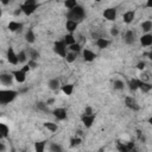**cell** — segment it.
<instances>
[{"label":"cell","instance_id":"b9f144b4","mask_svg":"<svg viewBox=\"0 0 152 152\" xmlns=\"http://www.w3.org/2000/svg\"><path fill=\"white\" fill-rule=\"evenodd\" d=\"M27 64H28V66H30L31 69H36V68H38V65H39L37 61H31V59H28Z\"/></svg>","mask_w":152,"mask_h":152},{"label":"cell","instance_id":"d6986e66","mask_svg":"<svg viewBox=\"0 0 152 152\" xmlns=\"http://www.w3.org/2000/svg\"><path fill=\"white\" fill-rule=\"evenodd\" d=\"M25 40H26L28 44H33V43L36 42V34H34L32 27H28L27 31L25 32Z\"/></svg>","mask_w":152,"mask_h":152},{"label":"cell","instance_id":"9c48e42d","mask_svg":"<svg viewBox=\"0 0 152 152\" xmlns=\"http://www.w3.org/2000/svg\"><path fill=\"white\" fill-rule=\"evenodd\" d=\"M102 15H103V18H104L106 20H108V21H114V20L116 19V10L113 8V7H108V8H106V10L103 11Z\"/></svg>","mask_w":152,"mask_h":152},{"label":"cell","instance_id":"ee69618b","mask_svg":"<svg viewBox=\"0 0 152 152\" xmlns=\"http://www.w3.org/2000/svg\"><path fill=\"white\" fill-rule=\"evenodd\" d=\"M126 145H127V147H128L129 152H131L133 148H135V145H134V142H133V141H127V142H126Z\"/></svg>","mask_w":152,"mask_h":152},{"label":"cell","instance_id":"d6a6232c","mask_svg":"<svg viewBox=\"0 0 152 152\" xmlns=\"http://www.w3.org/2000/svg\"><path fill=\"white\" fill-rule=\"evenodd\" d=\"M113 88H114L115 90H124V89H125V83H124V81H121V80H115V81L113 82Z\"/></svg>","mask_w":152,"mask_h":152},{"label":"cell","instance_id":"7c38bea8","mask_svg":"<svg viewBox=\"0 0 152 152\" xmlns=\"http://www.w3.org/2000/svg\"><path fill=\"white\" fill-rule=\"evenodd\" d=\"M13 80H14V77H13V75L11 72L10 74L4 72V74L0 75V83L2 86H11L13 83Z\"/></svg>","mask_w":152,"mask_h":152},{"label":"cell","instance_id":"7dc6e473","mask_svg":"<svg viewBox=\"0 0 152 152\" xmlns=\"http://www.w3.org/2000/svg\"><path fill=\"white\" fill-rule=\"evenodd\" d=\"M145 6H146L147 8H152V0H147L146 4H145Z\"/></svg>","mask_w":152,"mask_h":152},{"label":"cell","instance_id":"f1b7e54d","mask_svg":"<svg viewBox=\"0 0 152 152\" xmlns=\"http://www.w3.org/2000/svg\"><path fill=\"white\" fill-rule=\"evenodd\" d=\"M128 88L131 91H135L139 89V83H138V78H131L128 81Z\"/></svg>","mask_w":152,"mask_h":152},{"label":"cell","instance_id":"d4e9b609","mask_svg":"<svg viewBox=\"0 0 152 152\" xmlns=\"http://www.w3.org/2000/svg\"><path fill=\"white\" fill-rule=\"evenodd\" d=\"M27 53H28V57H30L31 61H37L38 62V58L40 56V53L38 52V50H36L33 48H30L28 51H27Z\"/></svg>","mask_w":152,"mask_h":152},{"label":"cell","instance_id":"603a6c76","mask_svg":"<svg viewBox=\"0 0 152 152\" xmlns=\"http://www.w3.org/2000/svg\"><path fill=\"white\" fill-rule=\"evenodd\" d=\"M138 83H139V89L142 91V93H148L152 90V84L151 83H147V82H142L138 78Z\"/></svg>","mask_w":152,"mask_h":152},{"label":"cell","instance_id":"f907efd6","mask_svg":"<svg viewBox=\"0 0 152 152\" xmlns=\"http://www.w3.org/2000/svg\"><path fill=\"white\" fill-rule=\"evenodd\" d=\"M146 55H147V57H148L150 59H152V51H150V52H148V53H146Z\"/></svg>","mask_w":152,"mask_h":152},{"label":"cell","instance_id":"ba28073f","mask_svg":"<svg viewBox=\"0 0 152 152\" xmlns=\"http://www.w3.org/2000/svg\"><path fill=\"white\" fill-rule=\"evenodd\" d=\"M95 119H96V114H93V115L82 114V115H81V121H82V124H83V126H84L86 128H90V127L93 126Z\"/></svg>","mask_w":152,"mask_h":152},{"label":"cell","instance_id":"7bdbcfd3","mask_svg":"<svg viewBox=\"0 0 152 152\" xmlns=\"http://www.w3.org/2000/svg\"><path fill=\"white\" fill-rule=\"evenodd\" d=\"M145 66H146V63H145L144 61H140V62L137 63V69H139V70H141V71H144Z\"/></svg>","mask_w":152,"mask_h":152},{"label":"cell","instance_id":"484cf974","mask_svg":"<svg viewBox=\"0 0 152 152\" xmlns=\"http://www.w3.org/2000/svg\"><path fill=\"white\" fill-rule=\"evenodd\" d=\"M140 27L141 30L145 32V33H150V31L152 30V20H145L140 24Z\"/></svg>","mask_w":152,"mask_h":152},{"label":"cell","instance_id":"52a82bcc","mask_svg":"<svg viewBox=\"0 0 152 152\" xmlns=\"http://www.w3.org/2000/svg\"><path fill=\"white\" fill-rule=\"evenodd\" d=\"M52 114H53V116H55L58 121H63V120H65L66 116H68L66 109H65L64 107H57V108H55V109L52 110Z\"/></svg>","mask_w":152,"mask_h":152},{"label":"cell","instance_id":"74e56055","mask_svg":"<svg viewBox=\"0 0 152 152\" xmlns=\"http://www.w3.org/2000/svg\"><path fill=\"white\" fill-rule=\"evenodd\" d=\"M36 107H37V109L43 110V112H48V110H49V106L46 104V102H42V101H39V102L36 103Z\"/></svg>","mask_w":152,"mask_h":152},{"label":"cell","instance_id":"4dcf8cb0","mask_svg":"<svg viewBox=\"0 0 152 152\" xmlns=\"http://www.w3.org/2000/svg\"><path fill=\"white\" fill-rule=\"evenodd\" d=\"M77 5H78V4H77L76 0H65V1H64V6H65V8H66L68 11L74 10Z\"/></svg>","mask_w":152,"mask_h":152},{"label":"cell","instance_id":"f6af8a7d","mask_svg":"<svg viewBox=\"0 0 152 152\" xmlns=\"http://www.w3.org/2000/svg\"><path fill=\"white\" fill-rule=\"evenodd\" d=\"M20 69H21V70H23L24 72H26V74H27V72H28V71L31 70V68L28 66V64H27V63H26V64H25V65H24L23 68H20Z\"/></svg>","mask_w":152,"mask_h":152},{"label":"cell","instance_id":"4fadbf2b","mask_svg":"<svg viewBox=\"0 0 152 152\" xmlns=\"http://www.w3.org/2000/svg\"><path fill=\"white\" fill-rule=\"evenodd\" d=\"M122 19H124V23H125V24L129 25V24L133 23V20L135 19V11H134V10H129V11L125 12L124 15H122Z\"/></svg>","mask_w":152,"mask_h":152},{"label":"cell","instance_id":"8992f818","mask_svg":"<svg viewBox=\"0 0 152 152\" xmlns=\"http://www.w3.org/2000/svg\"><path fill=\"white\" fill-rule=\"evenodd\" d=\"M125 104H126L127 108H129L133 112H138L140 109V106L138 104L137 100L133 96H126L125 97Z\"/></svg>","mask_w":152,"mask_h":152},{"label":"cell","instance_id":"2e32d148","mask_svg":"<svg viewBox=\"0 0 152 152\" xmlns=\"http://www.w3.org/2000/svg\"><path fill=\"white\" fill-rule=\"evenodd\" d=\"M82 55H83V59H84L86 62H93V61H95V58H96V53H95L94 51L89 50V49H84V50L82 51Z\"/></svg>","mask_w":152,"mask_h":152},{"label":"cell","instance_id":"7a4b0ae2","mask_svg":"<svg viewBox=\"0 0 152 152\" xmlns=\"http://www.w3.org/2000/svg\"><path fill=\"white\" fill-rule=\"evenodd\" d=\"M19 95L18 90L13 89H1L0 90V103L1 104H8L12 101L15 100V97Z\"/></svg>","mask_w":152,"mask_h":152},{"label":"cell","instance_id":"1f68e13d","mask_svg":"<svg viewBox=\"0 0 152 152\" xmlns=\"http://www.w3.org/2000/svg\"><path fill=\"white\" fill-rule=\"evenodd\" d=\"M151 78H152V76H151V74H150L148 71H141V74L139 75V80L142 81V82L150 83V80H151Z\"/></svg>","mask_w":152,"mask_h":152},{"label":"cell","instance_id":"8fae6325","mask_svg":"<svg viewBox=\"0 0 152 152\" xmlns=\"http://www.w3.org/2000/svg\"><path fill=\"white\" fill-rule=\"evenodd\" d=\"M23 27H24V24L15 21V20H11L7 25V28L10 30V32H20L23 30Z\"/></svg>","mask_w":152,"mask_h":152},{"label":"cell","instance_id":"83f0119b","mask_svg":"<svg viewBox=\"0 0 152 152\" xmlns=\"http://www.w3.org/2000/svg\"><path fill=\"white\" fill-rule=\"evenodd\" d=\"M81 142H82V139H81L78 135H75V137H72V138L70 139V141H69V146H70L71 148H74V147L80 146Z\"/></svg>","mask_w":152,"mask_h":152},{"label":"cell","instance_id":"277c9868","mask_svg":"<svg viewBox=\"0 0 152 152\" xmlns=\"http://www.w3.org/2000/svg\"><path fill=\"white\" fill-rule=\"evenodd\" d=\"M53 52L56 53V55H58V56H61V57H63V58H65L66 57V44L63 42V39L62 40H56L55 43H53Z\"/></svg>","mask_w":152,"mask_h":152},{"label":"cell","instance_id":"c3c4849f","mask_svg":"<svg viewBox=\"0 0 152 152\" xmlns=\"http://www.w3.org/2000/svg\"><path fill=\"white\" fill-rule=\"evenodd\" d=\"M0 152H5V142H0Z\"/></svg>","mask_w":152,"mask_h":152},{"label":"cell","instance_id":"8d00e7d4","mask_svg":"<svg viewBox=\"0 0 152 152\" xmlns=\"http://www.w3.org/2000/svg\"><path fill=\"white\" fill-rule=\"evenodd\" d=\"M18 59H19V63H25L27 61V52L21 50L19 53H18Z\"/></svg>","mask_w":152,"mask_h":152},{"label":"cell","instance_id":"4316f807","mask_svg":"<svg viewBox=\"0 0 152 152\" xmlns=\"http://www.w3.org/2000/svg\"><path fill=\"white\" fill-rule=\"evenodd\" d=\"M45 146H46V141L45 140L36 141L34 142V152H44L45 151Z\"/></svg>","mask_w":152,"mask_h":152},{"label":"cell","instance_id":"bcb514c9","mask_svg":"<svg viewBox=\"0 0 152 152\" xmlns=\"http://www.w3.org/2000/svg\"><path fill=\"white\" fill-rule=\"evenodd\" d=\"M21 13H23V11H21V10H20V7H19V8H17V10L14 11V13H13V14L17 17V15H20Z\"/></svg>","mask_w":152,"mask_h":152},{"label":"cell","instance_id":"f546056e","mask_svg":"<svg viewBox=\"0 0 152 152\" xmlns=\"http://www.w3.org/2000/svg\"><path fill=\"white\" fill-rule=\"evenodd\" d=\"M43 125H44V127H45L48 131H50V132H56V131L58 129L57 124H55V122H52V121H46V122H44Z\"/></svg>","mask_w":152,"mask_h":152},{"label":"cell","instance_id":"60d3db41","mask_svg":"<svg viewBox=\"0 0 152 152\" xmlns=\"http://www.w3.org/2000/svg\"><path fill=\"white\" fill-rule=\"evenodd\" d=\"M109 32H110V36H113V37H116V36L119 34V28H118V26H112Z\"/></svg>","mask_w":152,"mask_h":152},{"label":"cell","instance_id":"5b68a950","mask_svg":"<svg viewBox=\"0 0 152 152\" xmlns=\"http://www.w3.org/2000/svg\"><path fill=\"white\" fill-rule=\"evenodd\" d=\"M6 58H7L8 63H10V64H12V65H17V64L19 63V59H18V53H15V51H14V49H13L12 46H10V48L7 49V52H6Z\"/></svg>","mask_w":152,"mask_h":152},{"label":"cell","instance_id":"d590c367","mask_svg":"<svg viewBox=\"0 0 152 152\" xmlns=\"http://www.w3.org/2000/svg\"><path fill=\"white\" fill-rule=\"evenodd\" d=\"M116 148H118V151H119V152H129V150H128V147H127L126 142L118 141V144H116Z\"/></svg>","mask_w":152,"mask_h":152},{"label":"cell","instance_id":"db71d44e","mask_svg":"<svg viewBox=\"0 0 152 152\" xmlns=\"http://www.w3.org/2000/svg\"><path fill=\"white\" fill-rule=\"evenodd\" d=\"M21 152H25V151H21Z\"/></svg>","mask_w":152,"mask_h":152},{"label":"cell","instance_id":"ac0fdd59","mask_svg":"<svg viewBox=\"0 0 152 152\" xmlns=\"http://www.w3.org/2000/svg\"><path fill=\"white\" fill-rule=\"evenodd\" d=\"M48 88H49L50 90H52V91H57V90L61 88V82H59V80H58L57 77L51 78V80L48 82Z\"/></svg>","mask_w":152,"mask_h":152},{"label":"cell","instance_id":"30bf717a","mask_svg":"<svg viewBox=\"0 0 152 152\" xmlns=\"http://www.w3.org/2000/svg\"><path fill=\"white\" fill-rule=\"evenodd\" d=\"M11 74L13 75L14 80H15L18 83H24V82L26 81V72H24L21 69L13 70V71H11Z\"/></svg>","mask_w":152,"mask_h":152},{"label":"cell","instance_id":"681fc988","mask_svg":"<svg viewBox=\"0 0 152 152\" xmlns=\"http://www.w3.org/2000/svg\"><path fill=\"white\" fill-rule=\"evenodd\" d=\"M53 102H55V99H49V100L46 101V104L49 106V104H52Z\"/></svg>","mask_w":152,"mask_h":152},{"label":"cell","instance_id":"3957f363","mask_svg":"<svg viewBox=\"0 0 152 152\" xmlns=\"http://www.w3.org/2000/svg\"><path fill=\"white\" fill-rule=\"evenodd\" d=\"M19 7H20V10L23 11V13L25 15H31L38 8V4H37L36 0H25L23 4L19 5Z\"/></svg>","mask_w":152,"mask_h":152},{"label":"cell","instance_id":"e575fe53","mask_svg":"<svg viewBox=\"0 0 152 152\" xmlns=\"http://www.w3.org/2000/svg\"><path fill=\"white\" fill-rule=\"evenodd\" d=\"M76 58H77V53H76V52H71V51H69V52L66 53L65 61H66L68 63H72V62L76 61Z\"/></svg>","mask_w":152,"mask_h":152},{"label":"cell","instance_id":"f35d334b","mask_svg":"<svg viewBox=\"0 0 152 152\" xmlns=\"http://www.w3.org/2000/svg\"><path fill=\"white\" fill-rule=\"evenodd\" d=\"M69 50H70L71 52H76V53H78V52L82 50V46H81L78 43H75V44H72V45L69 46Z\"/></svg>","mask_w":152,"mask_h":152},{"label":"cell","instance_id":"f5cc1de1","mask_svg":"<svg viewBox=\"0 0 152 152\" xmlns=\"http://www.w3.org/2000/svg\"><path fill=\"white\" fill-rule=\"evenodd\" d=\"M11 152H15V150H14V148L12 147V148H11Z\"/></svg>","mask_w":152,"mask_h":152},{"label":"cell","instance_id":"5bb4252c","mask_svg":"<svg viewBox=\"0 0 152 152\" xmlns=\"http://www.w3.org/2000/svg\"><path fill=\"white\" fill-rule=\"evenodd\" d=\"M124 42L128 45L133 44L135 42V33L133 32V30H127L124 34Z\"/></svg>","mask_w":152,"mask_h":152},{"label":"cell","instance_id":"7402d4cb","mask_svg":"<svg viewBox=\"0 0 152 152\" xmlns=\"http://www.w3.org/2000/svg\"><path fill=\"white\" fill-rule=\"evenodd\" d=\"M8 134H10V127L6 124L1 122L0 124V137H1V139L8 138Z\"/></svg>","mask_w":152,"mask_h":152},{"label":"cell","instance_id":"e0dca14e","mask_svg":"<svg viewBox=\"0 0 152 152\" xmlns=\"http://www.w3.org/2000/svg\"><path fill=\"white\" fill-rule=\"evenodd\" d=\"M140 44L142 46H151L152 45V33H144L141 37H140Z\"/></svg>","mask_w":152,"mask_h":152},{"label":"cell","instance_id":"ffe728a7","mask_svg":"<svg viewBox=\"0 0 152 152\" xmlns=\"http://www.w3.org/2000/svg\"><path fill=\"white\" fill-rule=\"evenodd\" d=\"M77 26H78V23L72 21V20H66V23H65V28H66V31H68L69 33H72V34H74V32L76 31Z\"/></svg>","mask_w":152,"mask_h":152},{"label":"cell","instance_id":"816d5d0a","mask_svg":"<svg viewBox=\"0 0 152 152\" xmlns=\"http://www.w3.org/2000/svg\"><path fill=\"white\" fill-rule=\"evenodd\" d=\"M147 122H148L150 125H152V115H151V116L148 118V120H147Z\"/></svg>","mask_w":152,"mask_h":152},{"label":"cell","instance_id":"44dd1931","mask_svg":"<svg viewBox=\"0 0 152 152\" xmlns=\"http://www.w3.org/2000/svg\"><path fill=\"white\" fill-rule=\"evenodd\" d=\"M74 87H75L74 83H68V84L62 86V87H61V90H62L66 96H70V95L74 93Z\"/></svg>","mask_w":152,"mask_h":152},{"label":"cell","instance_id":"9a60e30c","mask_svg":"<svg viewBox=\"0 0 152 152\" xmlns=\"http://www.w3.org/2000/svg\"><path fill=\"white\" fill-rule=\"evenodd\" d=\"M95 43H96V46H97L100 50H104V49H107V48L109 46L110 40L107 39V38H103V37H99Z\"/></svg>","mask_w":152,"mask_h":152},{"label":"cell","instance_id":"11a10c76","mask_svg":"<svg viewBox=\"0 0 152 152\" xmlns=\"http://www.w3.org/2000/svg\"><path fill=\"white\" fill-rule=\"evenodd\" d=\"M151 51H152V50H151Z\"/></svg>","mask_w":152,"mask_h":152},{"label":"cell","instance_id":"6da1fadb","mask_svg":"<svg viewBox=\"0 0 152 152\" xmlns=\"http://www.w3.org/2000/svg\"><path fill=\"white\" fill-rule=\"evenodd\" d=\"M84 17H86V10L81 5H77L74 10L66 12V19L68 20L76 21V23H80L81 20H83Z\"/></svg>","mask_w":152,"mask_h":152},{"label":"cell","instance_id":"cb8c5ba5","mask_svg":"<svg viewBox=\"0 0 152 152\" xmlns=\"http://www.w3.org/2000/svg\"><path fill=\"white\" fill-rule=\"evenodd\" d=\"M63 42L66 44V46H70V45L77 43V42H76V38H75V36H74L72 33H66V34L63 37Z\"/></svg>","mask_w":152,"mask_h":152},{"label":"cell","instance_id":"836d02e7","mask_svg":"<svg viewBox=\"0 0 152 152\" xmlns=\"http://www.w3.org/2000/svg\"><path fill=\"white\" fill-rule=\"evenodd\" d=\"M49 150H50V152H63L62 146L57 142H51L49 146Z\"/></svg>","mask_w":152,"mask_h":152},{"label":"cell","instance_id":"ab89813d","mask_svg":"<svg viewBox=\"0 0 152 152\" xmlns=\"http://www.w3.org/2000/svg\"><path fill=\"white\" fill-rule=\"evenodd\" d=\"M83 114H86V115H93V114H95V113H94V110H93L91 106H86Z\"/></svg>","mask_w":152,"mask_h":152}]
</instances>
